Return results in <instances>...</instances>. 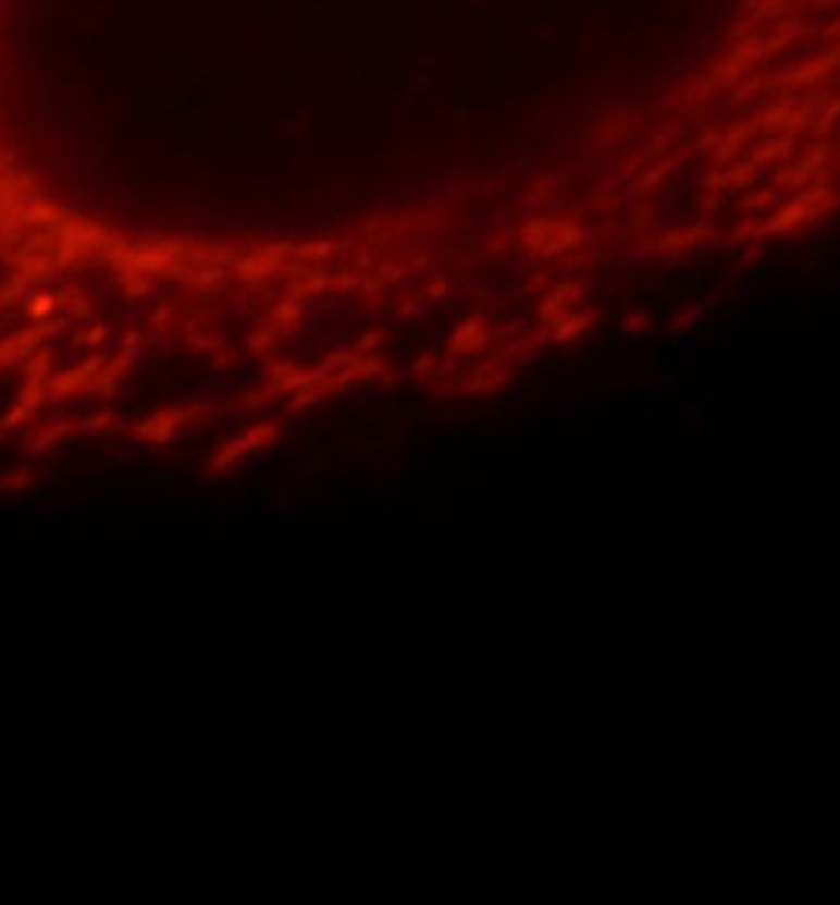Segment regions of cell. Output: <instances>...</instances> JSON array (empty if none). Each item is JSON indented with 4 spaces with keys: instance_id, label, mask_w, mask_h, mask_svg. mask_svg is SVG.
Here are the masks:
<instances>
[{
    "instance_id": "1",
    "label": "cell",
    "mask_w": 840,
    "mask_h": 905,
    "mask_svg": "<svg viewBox=\"0 0 840 905\" xmlns=\"http://www.w3.org/2000/svg\"><path fill=\"white\" fill-rule=\"evenodd\" d=\"M528 241H531V250L538 257H553V254L572 250L582 241V232L576 225H566V222H531Z\"/></svg>"
}]
</instances>
